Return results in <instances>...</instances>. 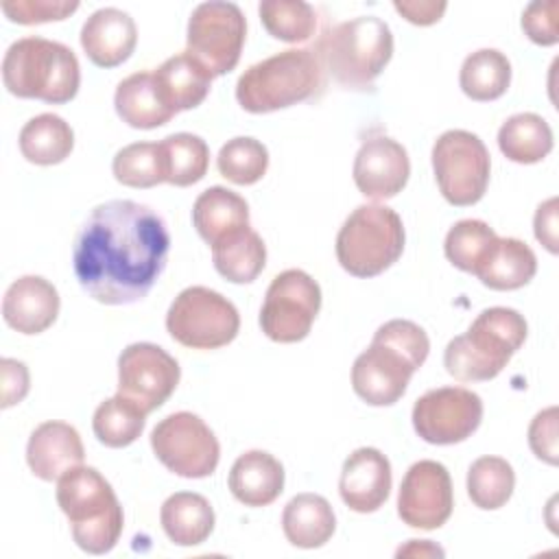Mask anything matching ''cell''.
Here are the masks:
<instances>
[{"mask_svg":"<svg viewBox=\"0 0 559 559\" xmlns=\"http://www.w3.org/2000/svg\"><path fill=\"white\" fill-rule=\"evenodd\" d=\"M114 107L122 122L133 129H155L177 116L162 98L153 72H135L122 79L114 94Z\"/></svg>","mask_w":559,"mask_h":559,"instance_id":"24","label":"cell"},{"mask_svg":"<svg viewBox=\"0 0 559 559\" xmlns=\"http://www.w3.org/2000/svg\"><path fill=\"white\" fill-rule=\"evenodd\" d=\"M166 330L183 347L218 349L236 338L240 314L221 293L207 286H188L170 304Z\"/></svg>","mask_w":559,"mask_h":559,"instance_id":"9","label":"cell"},{"mask_svg":"<svg viewBox=\"0 0 559 559\" xmlns=\"http://www.w3.org/2000/svg\"><path fill=\"white\" fill-rule=\"evenodd\" d=\"M146 413L124 395L116 393L98 404L92 417L96 439L107 448H127L144 430Z\"/></svg>","mask_w":559,"mask_h":559,"instance_id":"34","label":"cell"},{"mask_svg":"<svg viewBox=\"0 0 559 559\" xmlns=\"http://www.w3.org/2000/svg\"><path fill=\"white\" fill-rule=\"evenodd\" d=\"M170 249L164 218L148 205L114 199L83 221L72 249L81 288L100 304L127 306L144 299L162 275Z\"/></svg>","mask_w":559,"mask_h":559,"instance_id":"1","label":"cell"},{"mask_svg":"<svg viewBox=\"0 0 559 559\" xmlns=\"http://www.w3.org/2000/svg\"><path fill=\"white\" fill-rule=\"evenodd\" d=\"M432 170L443 199L456 207L474 205L483 199L491 159L483 140L465 129H450L432 144Z\"/></svg>","mask_w":559,"mask_h":559,"instance_id":"10","label":"cell"},{"mask_svg":"<svg viewBox=\"0 0 559 559\" xmlns=\"http://www.w3.org/2000/svg\"><path fill=\"white\" fill-rule=\"evenodd\" d=\"M559 2L537 0L531 2L522 13V28L533 44L555 46L559 41Z\"/></svg>","mask_w":559,"mask_h":559,"instance_id":"41","label":"cell"},{"mask_svg":"<svg viewBox=\"0 0 559 559\" xmlns=\"http://www.w3.org/2000/svg\"><path fill=\"white\" fill-rule=\"evenodd\" d=\"M2 81L17 98L63 105L79 92L81 68L76 55L66 44L31 35L7 48Z\"/></svg>","mask_w":559,"mask_h":559,"instance_id":"4","label":"cell"},{"mask_svg":"<svg viewBox=\"0 0 559 559\" xmlns=\"http://www.w3.org/2000/svg\"><path fill=\"white\" fill-rule=\"evenodd\" d=\"M286 539L297 548H321L336 528L330 502L319 493H297L282 513Z\"/></svg>","mask_w":559,"mask_h":559,"instance_id":"27","label":"cell"},{"mask_svg":"<svg viewBox=\"0 0 559 559\" xmlns=\"http://www.w3.org/2000/svg\"><path fill=\"white\" fill-rule=\"evenodd\" d=\"M4 15L17 24H41L52 20H66L79 9V2L68 0H4Z\"/></svg>","mask_w":559,"mask_h":559,"instance_id":"40","label":"cell"},{"mask_svg":"<svg viewBox=\"0 0 559 559\" xmlns=\"http://www.w3.org/2000/svg\"><path fill=\"white\" fill-rule=\"evenodd\" d=\"M192 223L199 236L212 247L221 238L249 227V205L234 190L212 186L197 197L192 205Z\"/></svg>","mask_w":559,"mask_h":559,"instance_id":"25","label":"cell"},{"mask_svg":"<svg viewBox=\"0 0 559 559\" xmlns=\"http://www.w3.org/2000/svg\"><path fill=\"white\" fill-rule=\"evenodd\" d=\"M452 507V480L445 465L430 459L413 463L397 493L400 520L411 528L432 531L448 522Z\"/></svg>","mask_w":559,"mask_h":559,"instance_id":"16","label":"cell"},{"mask_svg":"<svg viewBox=\"0 0 559 559\" xmlns=\"http://www.w3.org/2000/svg\"><path fill=\"white\" fill-rule=\"evenodd\" d=\"M159 144L164 153L168 183L186 188L205 177L210 164V148L203 138L181 131L164 138Z\"/></svg>","mask_w":559,"mask_h":559,"instance_id":"36","label":"cell"},{"mask_svg":"<svg viewBox=\"0 0 559 559\" xmlns=\"http://www.w3.org/2000/svg\"><path fill=\"white\" fill-rule=\"evenodd\" d=\"M247 22L238 4L210 0L194 7L188 20L186 46L212 76L231 72L245 46Z\"/></svg>","mask_w":559,"mask_h":559,"instance_id":"11","label":"cell"},{"mask_svg":"<svg viewBox=\"0 0 559 559\" xmlns=\"http://www.w3.org/2000/svg\"><path fill=\"white\" fill-rule=\"evenodd\" d=\"M461 90L467 98L487 103L500 98L511 83V63L496 48H480L465 57L459 72Z\"/></svg>","mask_w":559,"mask_h":559,"instance_id":"32","label":"cell"},{"mask_svg":"<svg viewBox=\"0 0 559 559\" xmlns=\"http://www.w3.org/2000/svg\"><path fill=\"white\" fill-rule=\"evenodd\" d=\"M258 13L266 33L280 41H306L317 28V11L304 0H262Z\"/></svg>","mask_w":559,"mask_h":559,"instance_id":"37","label":"cell"},{"mask_svg":"<svg viewBox=\"0 0 559 559\" xmlns=\"http://www.w3.org/2000/svg\"><path fill=\"white\" fill-rule=\"evenodd\" d=\"M116 181L129 188H153L166 181V164L159 142H133L120 148L111 162Z\"/></svg>","mask_w":559,"mask_h":559,"instance_id":"38","label":"cell"},{"mask_svg":"<svg viewBox=\"0 0 559 559\" xmlns=\"http://www.w3.org/2000/svg\"><path fill=\"white\" fill-rule=\"evenodd\" d=\"M528 445L539 461L557 465V406H548L533 417L528 426Z\"/></svg>","mask_w":559,"mask_h":559,"instance_id":"42","label":"cell"},{"mask_svg":"<svg viewBox=\"0 0 559 559\" xmlns=\"http://www.w3.org/2000/svg\"><path fill=\"white\" fill-rule=\"evenodd\" d=\"M397 557H415V555H437V557H443V550L435 544H430L428 539H408L406 546L397 548L395 552Z\"/></svg>","mask_w":559,"mask_h":559,"instance_id":"46","label":"cell"},{"mask_svg":"<svg viewBox=\"0 0 559 559\" xmlns=\"http://www.w3.org/2000/svg\"><path fill=\"white\" fill-rule=\"evenodd\" d=\"M321 85V57L308 48H288L249 66L236 83V100L249 114H269L308 100Z\"/></svg>","mask_w":559,"mask_h":559,"instance_id":"6","label":"cell"},{"mask_svg":"<svg viewBox=\"0 0 559 559\" xmlns=\"http://www.w3.org/2000/svg\"><path fill=\"white\" fill-rule=\"evenodd\" d=\"M138 44L133 17L116 7L94 11L81 28V46L87 59L98 68H116L124 63Z\"/></svg>","mask_w":559,"mask_h":559,"instance_id":"21","label":"cell"},{"mask_svg":"<svg viewBox=\"0 0 559 559\" xmlns=\"http://www.w3.org/2000/svg\"><path fill=\"white\" fill-rule=\"evenodd\" d=\"M391 463L378 448L354 450L341 469V500L356 513L378 511L391 493Z\"/></svg>","mask_w":559,"mask_h":559,"instance_id":"18","label":"cell"},{"mask_svg":"<svg viewBox=\"0 0 559 559\" xmlns=\"http://www.w3.org/2000/svg\"><path fill=\"white\" fill-rule=\"evenodd\" d=\"M498 146L515 164H537L552 151V129L537 114H515L502 122Z\"/></svg>","mask_w":559,"mask_h":559,"instance_id":"31","label":"cell"},{"mask_svg":"<svg viewBox=\"0 0 559 559\" xmlns=\"http://www.w3.org/2000/svg\"><path fill=\"white\" fill-rule=\"evenodd\" d=\"M404 225L395 210L367 203L358 205L336 236V260L354 277H376L404 251Z\"/></svg>","mask_w":559,"mask_h":559,"instance_id":"8","label":"cell"},{"mask_svg":"<svg viewBox=\"0 0 559 559\" xmlns=\"http://www.w3.org/2000/svg\"><path fill=\"white\" fill-rule=\"evenodd\" d=\"M179 378V362L155 343H131L118 356V393L146 415L175 393Z\"/></svg>","mask_w":559,"mask_h":559,"instance_id":"15","label":"cell"},{"mask_svg":"<svg viewBox=\"0 0 559 559\" xmlns=\"http://www.w3.org/2000/svg\"><path fill=\"white\" fill-rule=\"evenodd\" d=\"M515 489V472L502 456H480L467 469V496L485 511L500 509Z\"/></svg>","mask_w":559,"mask_h":559,"instance_id":"35","label":"cell"},{"mask_svg":"<svg viewBox=\"0 0 559 559\" xmlns=\"http://www.w3.org/2000/svg\"><path fill=\"white\" fill-rule=\"evenodd\" d=\"M216 168L227 181L236 186H251L266 175L269 151L260 140L238 135L221 146Z\"/></svg>","mask_w":559,"mask_h":559,"instance_id":"39","label":"cell"},{"mask_svg":"<svg viewBox=\"0 0 559 559\" xmlns=\"http://www.w3.org/2000/svg\"><path fill=\"white\" fill-rule=\"evenodd\" d=\"M227 485L245 507H266L284 491V467L273 454L249 450L234 461Z\"/></svg>","mask_w":559,"mask_h":559,"instance_id":"22","label":"cell"},{"mask_svg":"<svg viewBox=\"0 0 559 559\" xmlns=\"http://www.w3.org/2000/svg\"><path fill=\"white\" fill-rule=\"evenodd\" d=\"M319 308V284L301 269H286L266 288L260 328L275 343H297L308 336Z\"/></svg>","mask_w":559,"mask_h":559,"instance_id":"13","label":"cell"},{"mask_svg":"<svg viewBox=\"0 0 559 559\" xmlns=\"http://www.w3.org/2000/svg\"><path fill=\"white\" fill-rule=\"evenodd\" d=\"M430 341L424 328L408 319L382 323L371 345L354 360V393L371 406L395 404L411 382V376L426 362Z\"/></svg>","mask_w":559,"mask_h":559,"instance_id":"2","label":"cell"},{"mask_svg":"<svg viewBox=\"0 0 559 559\" xmlns=\"http://www.w3.org/2000/svg\"><path fill=\"white\" fill-rule=\"evenodd\" d=\"M159 522L173 544L199 546L214 531V509L201 493L177 491L164 500Z\"/></svg>","mask_w":559,"mask_h":559,"instance_id":"26","label":"cell"},{"mask_svg":"<svg viewBox=\"0 0 559 559\" xmlns=\"http://www.w3.org/2000/svg\"><path fill=\"white\" fill-rule=\"evenodd\" d=\"M535 273L537 258L526 242L518 238H498L476 277L491 290H515L526 286Z\"/></svg>","mask_w":559,"mask_h":559,"instance_id":"29","label":"cell"},{"mask_svg":"<svg viewBox=\"0 0 559 559\" xmlns=\"http://www.w3.org/2000/svg\"><path fill=\"white\" fill-rule=\"evenodd\" d=\"M214 269L234 284L253 282L266 264V247L251 227L238 229L212 245Z\"/></svg>","mask_w":559,"mask_h":559,"instance_id":"28","label":"cell"},{"mask_svg":"<svg viewBox=\"0 0 559 559\" xmlns=\"http://www.w3.org/2000/svg\"><path fill=\"white\" fill-rule=\"evenodd\" d=\"M533 227H535V238L550 251L557 253V197L546 199L544 203H539L535 218H533Z\"/></svg>","mask_w":559,"mask_h":559,"instance_id":"45","label":"cell"},{"mask_svg":"<svg viewBox=\"0 0 559 559\" xmlns=\"http://www.w3.org/2000/svg\"><path fill=\"white\" fill-rule=\"evenodd\" d=\"M153 76L164 103L175 114L199 107L210 94V85L214 79L190 52L168 57L153 72Z\"/></svg>","mask_w":559,"mask_h":559,"instance_id":"23","label":"cell"},{"mask_svg":"<svg viewBox=\"0 0 559 559\" xmlns=\"http://www.w3.org/2000/svg\"><path fill=\"white\" fill-rule=\"evenodd\" d=\"M57 502L70 520L76 546L90 555L109 552L122 533L124 513L96 467H72L57 483Z\"/></svg>","mask_w":559,"mask_h":559,"instance_id":"5","label":"cell"},{"mask_svg":"<svg viewBox=\"0 0 559 559\" xmlns=\"http://www.w3.org/2000/svg\"><path fill=\"white\" fill-rule=\"evenodd\" d=\"M0 376H2V408L20 404L31 389L26 365L15 358H2Z\"/></svg>","mask_w":559,"mask_h":559,"instance_id":"43","label":"cell"},{"mask_svg":"<svg viewBox=\"0 0 559 559\" xmlns=\"http://www.w3.org/2000/svg\"><path fill=\"white\" fill-rule=\"evenodd\" d=\"M395 11L402 13V17H406L411 24L417 26H428L441 20V15L445 13L448 4L445 2H432V0H395L393 2Z\"/></svg>","mask_w":559,"mask_h":559,"instance_id":"44","label":"cell"},{"mask_svg":"<svg viewBox=\"0 0 559 559\" xmlns=\"http://www.w3.org/2000/svg\"><path fill=\"white\" fill-rule=\"evenodd\" d=\"M354 183L367 199L384 201L404 190L411 175L406 148L389 135L367 138L354 157Z\"/></svg>","mask_w":559,"mask_h":559,"instance_id":"17","label":"cell"},{"mask_svg":"<svg viewBox=\"0 0 559 559\" xmlns=\"http://www.w3.org/2000/svg\"><path fill=\"white\" fill-rule=\"evenodd\" d=\"M393 55V33L378 15L336 24L321 39V63L347 90H369Z\"/></svg>","mask_w":559,"mask_h":559,"instance_id":"7","label":"cell"},{"mask_svg":"<svg viewBox=\"0 0 559 559\" xmlns=\"http://www.w3.org/2000/svg\"><path fill=\"white\" fill-rule=\"evenodd\" d=\"M524 317L504 306L483 310L465 334L454 336L443 352L445 371L459 382L496 378L526 341Z\"/></svg>","mask_w":559,"mask_h":559,"instance_id":"3","label":"cell"},{"mask_svg":"<svg viewBox=\"0 0 559 559\" xmlns=\"http://www.w3.org/2000/svg\"><path fill=\"white\" fill-rule=\"evenodd\" d=\"M151 448L166 469L183 478L214 474L221 459V445L210 426L188 411L164 417L151 432Z\"/></svg>","mask_w":559,"mask_h":559,"instance_id":"12","label":"cell"},{"mask_svg":"<svg viewBox=\"0 0 559 559\" xmlns=\"http://www.w3.org/2000/svg\"><path fill=\"white\" fill-rule=\"evenodd\" d=\"M498 238L500 236L485 221L463 218L454 223L445 234L443 251H445V258L456 269L476 275L480 266L487 262V258L491 255Z\"/></svg>","mask_w":559,"mask_h":559,"instance_id":"33","label":"cell"},{"mask_svg":"<svg viewBox=\"0 0 559 559\" xmlns=\"http://www.w3.org/2000/svg\"><path fill=\"white\" fill-rule=\"evenodd\" d=\"M59 293L41 275H22L4 293L2 317L20 334L48 330L59 314Z\"/></svg>","mask_w":559,"mask_h":559,"instance_id":"19","label":"cell"},{"mask_svg":"<svg viewBox=\"0 0 559 559\" xmlns=\"http://www.w3.org/2000/svg\"><path fill=\"white\" fill-rule=\"evenodd\" d=\"M85 450L81 435L66 421L39 424L26 443V463L31 472L46 480H59L72 467L83 465Z\"/></svg>","mask_w":559,"mask_h":559,"instance_id":"20","label":"cell"},{"mask_svg":"<svg viewBox=\"0 0 559 559\" xmlns=\"http://www.w3.org/2000/svg\"><path fill=\"white\" fill-rule=\"evenodd\" d=\"M74 148L72 127L57 114H39L20 131V153L37 166L61 164Z\"/></svg>","mask_w":559,"mask_h":559,"instance_id":"30","label":"cell"},{"mask_svg":"<svg viewBox=\"0 0 559 559\" xmlns=\"http://www.w3.org/2000/svg\"><path fill=\"white\" fill-rule=\"evenodd\" d=\"M483 421V400L463 386L426 391L413 406L415 432L432 445H452L472 437Z\"/></svg>","mask_w":559,"mask_h":559,"instance_id":"14","label":"cell"}]
</instances>
